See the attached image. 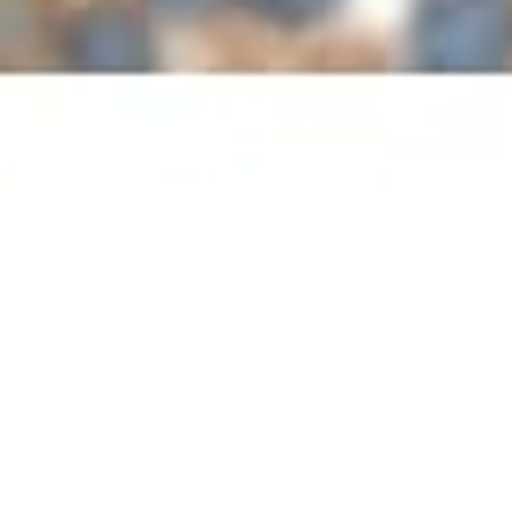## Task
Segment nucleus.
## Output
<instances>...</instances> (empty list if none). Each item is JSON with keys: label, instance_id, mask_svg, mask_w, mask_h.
Listing matches in <instances>:
<instances>
[{"label": "nucleus", "instance_id": "nucleus-3", "mask_svg": "<svg viewBox=\"0 0 512 512\" xmlns=\"http://www.w3.org/2000/svg\"><path fill=\"white\" fill-rule=\"evenodd\" d=\"M268 23H320V15L334 8V0H253Z\"/></svg>", "mask_w": 512, "mask_h": 512}, {"label": "nucleus", "instance_id": "nucleus-2", "mask_svg": "<svg viewBox=\"0 0 512 512\" xmlns=\"http://www.w3.org/2000/svg\"><path fill=\"white\" fill-rule=\"evenodd\" d=\"M67 60L75 67H149V30L127 8H90L67 30Z\"/></svg>", "mask_w": 512, "mask_h": 512}, {"label": "nucleus", "instance_id": "nucleus-4", "mask_svg": "<svg viewBox=\"0 0 512 512\" xmlns=\"http://www.w3.org/2000/svg\"><path fill=\"white\" fill-rule=\"evenodd\" d=\"M156 8H179V15H201V8H216V0H156Z\"/></svg>", "mask_w": 512, "mask_h": 512}, {"label": "nucleus", "instance_id": "nucleus-1", "mask_svg": "<svg viewBox=\"0 0 512 512\" xmlns=\"http://www.w3.org/2000/svg\"><path fill=\"white\" fill-rule=\"evenodd\" d=\"M409 60L438 75H483L512 60V0H423Z\"/></svg>", "mask_w": 512, "mask_h": 512}]
</instances>
